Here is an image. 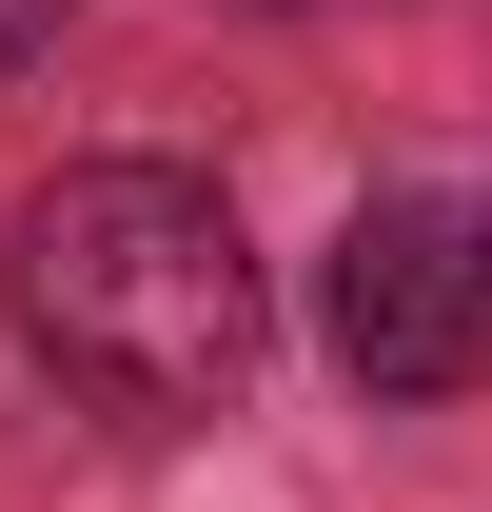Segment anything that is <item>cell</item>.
<instances>
[{
	"label": "cell",
	"instance_id": "1",
	"mask_svg": "<svg viewBox=\"0 0 492 512\" xmlns=\"http://www.w3.org/2000/svg\"><path fill=\"white\" fill-rule=\"evenodd\" d=\"M0 296H20V355L60 394H99L119 434L237 414V375H256L237 197L178 178V158H79V178H40L20 237H0Z\"/></svg>",
	"mask_w": 492,
	"mask_h": 512
},
{
	"label": "cell",
	"instance_id": "2",
	"mask_svg": "<svg viewBox=\"0 0 492 512\" xmlns=\"http://www.w3.org/2000/svg\"><path fill=\"white\" fill-rule=\"evenodd\" d=\"M335 355L374 394H453L492 355V276H473V217H433V197H355V237H335Z\"/></svg>",
	"mask_w": 492,
	"mask_h": 512
},
{
	"label": "cell",
	"instance_id": "3",
	"mask_svg": "<svg viewBox=\"0 0 492 512\" xmlns=\"http://www.w3.org/2000/svg\"><path fill=\"white\" fill-rule=\"evenodd\" d=\"M60 20H79V0H0V99H20V79L60 60Z\"/></svg>",
	"mask_w": 492,
	"mask_h": 512
},
{
	"label": "cell",
	"instance_id": "4",
	"mask_svg": "<svg viewBox=\"0 0 492 512\" xmlns=\"http://www.w3.org/2000/svg\"><path fill=\"white\" fill-rule=\"evenodd\" d=\"M473 276H492V217H473Z\"/></svg>",
	"mask_w": 492,
	"mask_h": 512
}]
</instances>
